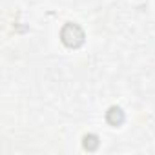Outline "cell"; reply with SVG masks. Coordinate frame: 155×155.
Returning a JSON list of instances; mask_svg holds the SVG:
<instances>
[{
    "label": "cell",
    "instance_id": "cell-2",
    "mask_svg": "<svg viewBox=\"0 0 155 155\" xmlns=\"http://www.w3.org/2000/svg\"><path fill=\"white\" fill-rule=\"evenodd\" d=\"M126 120V115H124V111H122V108L120 106H111V108H108V111H106V122L110 124V126H120L122 122Z\"/></svg>",
    "mask_w": 155,
    "mask_h": 155
},
{
    "label": "cell",
    "instance_id": "cell-1",
    "mask_svg": "<svg viewBox=\"0 0 155 155\" xmlns=\"http://www.w3.org/2000/svg\"><path fill=\"white\" fill-rule=\"evenodd\" d=\"M84 29L79 26V24H75V22H68L62 29H60V40L66 48H71V49H77V48H81L84 44Z\"/></svg>",
    "mask_w": 155,
    "mask_h": 155
},
{
    "label": "cell",
    "instance_id": "cell-3",
    "mask_svg": "<svg viewBox=\"0 0 155 155\" xmlns=\"http://www.w3.org/2000/svg\"><path fill=\"white\" fill-rule=\"evenodd\" d=\"M82 144H84V148H86L88 151H95V150L99 148V137H97L95 133H88V135H84Z\"/></svg>",
    "mask_w": 155,
    "mask_h": 155
}]
</instances>
